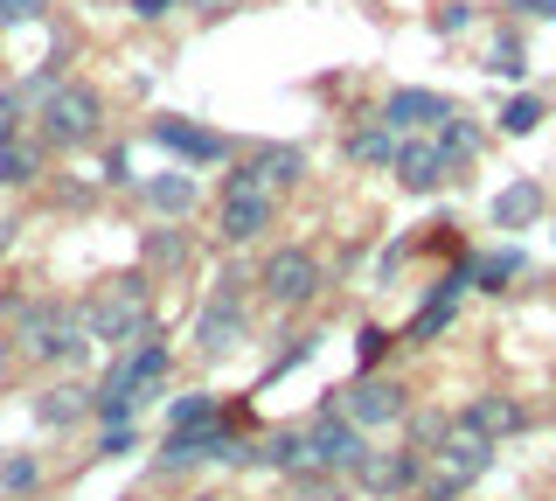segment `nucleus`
<instances>
[{"label": "nucleus", "instance_id": "1", "mask_svg": "<svg viewBox=\"0 0 556 501\" xmlns=\"http://www.w3.org/2000/svg\"><path fill=\"white\" fill-rule=\"evenodd\" d=\"M0 314H8V349L35 370H77L98 349L84 300H0Z\"/></svg>", "mask_w": 556, "mask_h": 501}, {"label": "nucleus", "instance_id": "2", "mask_svg": "<svg viewBox=\"0 0 556 501\" xmlns=\"http://www.w3.org/2000/svg\"><path fill=\"white\" fill-rule=\"evenodd\" d=\"M84 321H91L98 349H132V341L161 335V314H153V272L132 265V272H112V279H98L84 292Z\"/></svg>", "mask_w": 556, "mask_h": 501}, {"label": "nucleus", "instance_id": "3", "mask_svg": "<svg viewBox=\"0 0 556 501\" xmlns=\"http://www.w3.org/2000/svg\"><path fill=\"white\" fill-rule=\"evenodd\" d=\"M167 362H174V341L167 335H147V341H132V349H118L112 362H104V376H98V425L139 418V411L161 397Z\"/></svg>", "mask_w": 556, "mask_h": 501}, {"label": "nucleus", "instance_id": "4", "mask_svg": "<svg viewBox=\"0 0 556 501\" xmlns=\"http://www.w3.org/2000/svg\"><path fill=\"white\" fill-rule=\"evenodd\" d=\"M35 118H42V140L56 153H84V147L104 140V98H98V84H84V77H63L56 91L35 105Z\"/></svg>", "mask_w": 556, "mask_h": 501}, {"label": "nucleus", "instance_id": "5", "mask_svg": "<svg viewBox=\"0 0 556 501\" xmlns=\"http://www.w3.org/2000/svg\"><path fill=\"white\" fill-rule=\"evenodd\" d=\"M271 223H278V196L237 161V175H223V188H216V245L243 251V245H257Z\"/></svg>", "mask_w": 556, "mask_h": 501}, {"label": "nucleus", "instance_id": "6", "mask_svg": "<svg viewBox=\"0 0 556 501\" xmlns=\"http://www.w3.org/2000/svg\"><path fill=\"white\" fill-rule=\"evenodd\" d=\"M257 292H265L278 314H292V306H313L327 292V272L306 245H278V251H265V265H257Z\"/></svg>", "mask_w": 556, "mask_h": 501}, {"label": "nucleus", "instance_id": "7", "mask_svg": "<svg viewBox=\"0 0 556 501\" xmlns=\"http://www.w3.org/2000/svg\"><path fill=\"white\" fill-rule=\"evenodd\" d=\"M417 404L404 376H382V370H362L355 384H341V411L355 418L362 431H376V425H404V411Z\"/></svg>", "mask_w": 556, "mask_h": 501}, {"label": "nucleus", "instance_id": "8", "mask_svg": "<svg viewBox=\"0 0 556 501\" xmlns=\"http://www.w3.org/2000/svg\"><path fill=\"white\" fill-rule=\"evenodd\" d=\"M425 453H410V446H369V460L355 466V494L369 501H410L417 480H425Z\"/></svg>", "mask_w": 556, "mask_h": 501}, {"label": "nucleus", "instance_id": "9", "mask_svg": "<svg viewBox=\"0 0 556 501\" xmlns=\"http://www.w3.org/2000/svg\"><path fill=\"white\" fill-rule=\"evenodd\" d=\"M306 446H313V466H320V474H348V480H355V466L369 460V431L348 418V411H313Z\"/></svg>", "mask_w": 556, "mask_h": 501}, {"label": "nucleus", "instance_id": "10", "mask_svg": "<svg viewBox=\"0 0 556 501\" xmlns=\"http://www.w3.org/2000/svg\"><path fill=\"white\" fill-rule=\"evenodd\" d=\"M459 167H466V161L439 140V133H410V140L396 147V167H390V175L404 181V196H439V188L459 175Z\"/></svg>", "mask_w": 556, "mask_h": 501}, {"label": "nucleus", "instance_id": "11", "mask_svg": "<svg viewBox=\"0 0 556 501\" xmlns=\"http://www.w3.org/2000/svg\"><path fill=\"white\" fill-rule=\"evenodd\" d=\"M153 147H167L174 153V161H181V167H195V175H202V167H237V140H223V133H208V126H195V118H153Z\"/></svg>", "mask_w": 556, "mask_h": 501}, {"label": "nucleus", "instance_id": "12", "mask_svg": "<svg viewBox=\"0 0 556 501\" xmlns=\"http://www.w3.org/2000/svg\"><path fill=\"white\" fill-rule=\"evenodd\" d=\"M466 292H473V258H459V265H452L445 272V279L439 286H431V300L425 306H417V321L404 327V335H396V341H404V349H431V341H439L445 335V327L452 321H459V306H466Z\"/></svg>", "mask_w": 556, "mask_h": 501}, {"label": "nucleus", "instance_id": "13", "mask_svg": "<svg viewBox=\"0 0 556 501\" xmlns=\"http://www.w3.org/2000/svg\"><path fill=\"white\" fill-rule=\"evenodd\" d=\"M243 341H251V314H243L237 292H208L202 314H195V349L216 362V355H237Z\"/></svg>", "mask_w": 556, "mask_h": 501}, {"label": "nucleus", "instance_id": "14", "mask_svg": "<svg viewBox=\"0 0 556 501\" xmlns=\"http://www.w3.org/2000/svg\"><path fill=\"white\" fill-rule=\"evenodd\" d=\"M84 418H98V384H84L77 370H63L56 384L35 390V425H42V431H70Z\"/></svg>", "mask_w": 556, "mask_h": 501}, {"label": "nucleus", "instance_id": "15", "mask_svg": "<svg viewBox=\"0 0 556 501\" xmlns=\"http://www.w3.org/2000/svg\"><path fill=\"white\" fill-rule=\"evenodd\" d=\"M452 112H459V105H452L445 91H425V84H404V91H390V98H382V112H376V118H382L390 133H404V140H410V133H439Z\"/></svg>", "mask_w": 556, "mask_h": 501}, {"label": "nucleus", "instance_id": "16", "mask_svg": "<svg viewBox=\"0 0 556 501\" xmlns=\"http://www.w3.org/2000/svg\"><path fill=\"white\" fill-rule=\"evenodd\" d=\"M459 418L473 425V431H486V439L501 446V439H521V431L535 425V411L521 404V397H508V390H473V397H466V411H459Z\"/></svg>", "mask_w": 556, "mask_h": 501}, {"label": "nucleus", "instance_id": "17", "mask_svg": "<svg viewBox=\"0 0 556 501\" xmlns=\"http://www.w3.org/2000/svg\"><path fill=\"white\" fill-rule=\"evenodd\" d=\"M139 202H147L161 223H188V216H195V202H202L195 167L174 161V167H161V175H147V181H139Z\"/></svg>", "mask_w": 556, "mask_h": 501}, {"label": "nucleus", "instance_id": "18", "mask_svg": "<svg viewBox=\"0 0 556 501\" xmlns=\"http://www.w3.org/2000/svg\"><path fill=\"white\" fill-rule=\"evenodd\" d=\"M431 466H439V474H452L459 488H473V480L486 474V466H494V439H486V431H473V425L459 418V425L445 431V446L431 453Z\"/></svg>", "mask_w": 556, "mask_h": 501}, {"label": "nucleus", "instance_id": "19", "mask_svg": "<svg viewBox=\"0 0 556 501\" xmlns=\"http://www.w3.org/2000/svg\"><path fill=\"white\" fill-rule=\"evenodd\" d=\"M243 167H251V175L265 181L271 196H286V188H300V181H306V153H300V147H286V140L251 147V153H243Z\"/></svg>", "mask_w": 556, "mask_h": 501}, {"label": "nucleus", "instance_id": "20", "mask_svg": "<svg viewBox=\"0 0 556 501\" xmlns=\"http://www.w3.org/2000/svg\"><path fill=\"white\" fill-rule=\"evenodd\" d=\"M257 466H271L278 480H292V474H306L313 466V446H306V425H271V431H257Z\"/></svg>", "mask_w": 556, "mask_h": 501}, {"label": "nucleus", "instance_id": "21", "mask_svg": "<svg viewBox=\"0 0 556 501\" xmlns=\"http://www.w3.org/2000/svg\"><path fill=\"white\" fill-rule=\"evenodd\" d=\"M486 216H494V230H529V223H543V181H535V175L508 181Z\"/></svg>", "mask_w": 556, "mask_h": 501}, {"label": "nucleus", "instance_id": "22", "mask_svg": "<svg viewBox=\"0 0 556 501\" xmlns=\"http://www.w3.org/2000/svg\"><path fill=\"white\" fill-rule=\"evenodd\" d=\"M396 147H404V133H390L382 118H362V126L341 140V153L355 167H396Z\"/></svg>", "mask_w": 556, "mask_h": 501}, {"label": "nucleus", "instance_id": "23", "mask_svg": "<svg viewBox=\"0 0 556 501\" xmlns=\"http://www.w3.org/2000/svg\"><path fill=\"white\" fill-rule=\"evenodd\" d=\"M139 258H147V272H188L195 265V237H188L181 223H161V230H147Z\"/></svg>", "mask_w": 556, "mask_h": 501}, {"label": "nucleus", "instance_id": "24", "mask_svg": "<svg viewBox=\"0 0 556 501\" xmlns=\"http://www.w3.org/2000/svg\"><path fill=\"white\" fill-rule=\"evenodd\" d=\"M452 425H459V411H439V404H410L404 411V425H396V431H404V446H410V453H439V446H445V431Z\"/></svg>", "mask_w": 556, "mask_h": 501}, {"label": "nucleus", "instance_id": "25", "mask_svg": "<svg viewBox=\"0 0 556 501\" xmlns=\"http://www.w3.org/2000/svg\"><path fill=\"white\" fill-rule=\"evenodd\" d=\"M42 161H49V140H8L0 147V188L22 196V188L42 181Z\"/></svg>", "mask_w": 556, "mask_h": 501}, {"label": "nucleus", "instance_id": "26", "mask_svg": "<svg viewBox=\"0 0 556 501\" xmlns=\"http://www.w3.org/2000/svg\"><path fill=\"white\" fill-rule=\"evenodd\" d=\"M223 418V397L216 390H181V397H167V431H202V425H216Z\"/></svg>", "mask_w": 556, "mask_h": 501}, {"label": "nucleus", "instance_id": "27", "mask_svg": "<svg viewBox=\"0 0 556 501\" xmlns=\"http://www.w3.org/2000/svg\"><path fill=\"white\" fill-rule=\"evenodd\" d=\"M543 118H549V112H543V98H535V91H508V98H501V112H494V133H508V140H529Z\"/></svg>", "mask_w": 556, "mask_h": 501}, {"label": "nucleus", "instance_id": "28", "mask_svg": "<svg viewBox=\"0 0 556 501\" xmlns=\"http://www.w3.org/2000/svg\"><path fill=\"white\" fill-rule=\"evenodd\" d=\"M521 272H529L521 251H486V258H473V292H515Z\"/></svg>", "mask_w": 556, "mask_h": 501}, {"label": "nucleus", "instance_id": "29", "mask_svg": "<svg viewBox=\"0 0 556 501\" xmlns=\"http://www.w3.org/2000/svg\"><path fill=\"white\" fill-rule=\"evenodd\" d=\"M348 488H355L348 474H320V466H306V474L286 480V494H278V501H348Z\"/></svg>", "mask_w": 556, "mask_h": 501}, {"label": "nucleus", "instance_id": "30", "mask_svg": "<svg viewBox=\"0 0 556 501\" xmlns=\"http://www.w3.org/2000/svg\"><path fill=\"white\" fill-rule=\"evenodd\" d=\"M35 488H42V460H35V453H8V460H0V494H35Z\"/></svg>", "mask_w": 556, "mask_h": 501}, {"label": "nucleus", "instance_id": "31", "mask_svg": "<svg viewBox=\"0 0 556 501\" xmlns=\"http://www.w3.org/2000/svg\"><path fill=\"white\" fill-rule=\"evenodd\" d=\"M147 446V431H139V418H126V425H98V446H91V460H126V453H139Z\"/></svg>", "mask_w": 556, "mask_h": 501}, {"label": "nucleus", "instance_id": "32", "mask_svg": "<svg viewBox=\"0 0 556 501\" xmlns=\"http://www.w3.org/2000/svg\"><path fill=\"white\" fill-rule=\"evenodd\" d=\"M486 71L508 77V84H529V49H521V36H501L494 49H486Z\"/></svg>", "mask_w": 556, "mask_h": 501}, {"label": "nucleus", "instance_id": "33", "mask_svg": "<svg viewBox=\"0 0 556 501\" xmlns=\"http://www.w3.org/2000/svg\"><path fill=\"white\" fill-rule=\"evenodd\" d=\"M439 140H445L452 153H459V161H473V153L486 147V133H480V126H473V118H466V112H452L445 126H439Z\"/></svg>", "mask_w": 556, "mask_h": 501}, {"label": "nucleus", "instance_id": "34", "mask_svg": "<svg viewBox=\"0 0 556 501\" xmlns=\"http://www.w3.org/2000/svg\"><path fill=\"white\" fill-rule=\"evenodd\" d=\"M104 188H139V175H132V147H104V175H98Z\"/></svg>", "mask_w": 556, "mask_h": 501}, {"label": "nucleus", "instance_id": "35", "mask_svg": "<svg viewBox=\"0 0 556 501\" xmlns=\"http://www.w3.org/2000/svg\"><path fill=\"white\" fill-rule=\"evenodd\" d=\"M410 501H466V488H459L452 474H439V466H425V480H417Z\"/></svg>", "mask_w": 556, "mask_h": 501}, {"label": "nucleus", "instance_id": "36", "mask_svg": "<svg viewBox=\"0 0 556 501\" xmlns=\"http://www.w3.org/2000/svg\"><path fill=\"white\" fill-rule=\"evenodd\" d=\"M22 112H28V105H22V91H0V147L14 140V126H22Z\"/></svg>", "mask_w": 556, "mask_h": 501}, {"label": "nucleus", "instance_id": "37", "mask_svg": "<svg viewBox=\"0 0 556 501\" xmlns=\"http://www.w3.org/2000/svg\"><path fill=\"white\" fill-rule=\"evenodd\" d=\"M126 8H132V22H147V28H153V22H167L181 0H126Z\"/></svg>", "mask_w": 556, "mask_h": 501}, {"label": "nucleus", "instance_id": "38", "mask_svg": "<svg viewBox=\"0 0 556 501\" xmlns=\"http://www.w3.org/2000/svg\"><path fill=\"white\" fill-rule=\"evenodd\" d=\"M306 355H313V335H300V341H292V349H278L265 376H286V370H292V362H306Z\"/></svg>", "mask_w": 556, "mask_h": 501}, {"label": "nucleus", "instance_id": "39", "mask_svg": "<svg viewBox=\"0 0 556 501\" xmlns=\"http://www.w3.org/2000/svg\"><path fill=\"white\" fill-rule=\"evenodd\" d=\"M466 28H473V8H459V0L439 8V36H466Z\"/></svg>", "mask_w": 556, "mask_h": 501}, {"label": "nucleus", "instance_id": "40", "mask_svg": "<svg viewBox=\"0 0 556 501\" xmlns=\"http://www.w3.org/2000/svg\"><path fill=\"white\" fill-rule=\"evenodd\" d=\"M362 362H369V370H376V362H382V349H390V335H382V327H362Z\"/></svg>", "mask_w": 556, "mask_h": 501}, {"label": "nucleus", "instance_id": "41", "mask_svg": "<svg viewBox=\"0 0 556 501\" xmlns=\"http://www.w3.org/2000/svg\"><path fill=\"white\" fill-rule=\"evenodd\" d=\"M42 14V0H0V22H35Z\"/></svg>", "mask_w": 556, "mask_h": 501}, {"label": "nucleus", "instance_id": "42", "mask_svg": "<svg viewBox=\"0 0 556 501\" xmlns=\"http://www.w3.org/2000/svg\"><path fill=\"white\" fill-rule=\"evenodd\" d=\"M14 230H22V223H14L8 210H0V258H8V251H14Z\"/></svg>", "mask_w": 556, "mask_h": 501}, {"label": "nucleus", "instance_id": "43", "mask_svg": "<svg viewBox=\"0 0 556 501\" xmlns=\"http://www.w3.org/2000/svg\"><path fill=\"white\" fill-rule=\"evenodd\" d=\"M521 14H543V22H556V0H515Z\"/></svg>", "mask_w": 556, "mask_h": 501}, {"label": "nucleus", "instance_id": "44", "mask_svg": "<svg viewBox=\"0 0 556 501\" xmlns=\"http://www.w3.org/2000/svg\"><path fill=\"white\" fill-rule=\"evenodd\" d=\"M188 8H195V14H230L237 0H188Z\"/></svg>", "mask_w": 556, "mask_h": 501}, {"label": "nucleus", "instance_id": "45", "mask_svg": "<svg viewBox=\"0 0 556 501\" xmlns=\"http://www.w3.org/2000/svg\"><path fill=\"white\" fill-rule=\"evenodd\" d=\"M181 501H223V494H181Z\"/></svg>", "mask_w": 556, "mask_h": 501}, {"label": "nucleus", "instance_id": "46", "mask_svg": "<svg viewBox=\"0 0 556 501\" xmlns=\"http://www.w3.org/2000/svg\"><path fill=\"white\" fill-rule=\"evenodd\" d=\"M28 501H49V494H28Z\"/></svg>", "mask_w": 556, "mask_h": 501}, {"label": "nucleus", "instance_id": "47", "mask_svg": "<svg viewBox=\"0 0 556 501\" xmlns=\"http://www.w3.org/2000/svg\"><path fill=\"white\" fill-rule=\"evenodd\" d=\"M549 245H556V230H549Z\"/></svg>", "mask_w": 556, "mask_h": 501}, {"label": "nucleus", "instance_id": "48", "mask_svg": "<svg viewBox=\"0 0 556 501\" xmlns=\"http://www.w3.org/2000/svg\"><path fill=\"white\" fill-rule=\"evenodd\" d=\"M549 404H556V390H549Z\"/></svg>", "mask_w": 556, "mask_h": 501}]
</instances>
